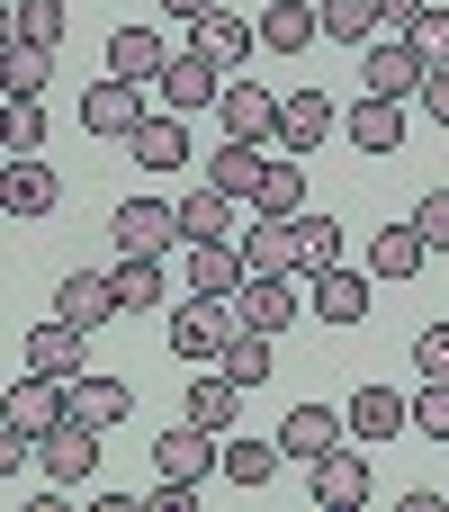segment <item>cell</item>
<instances>
[{
    "label": "cell",
    "instance_id": "cell-38",
    "mask_svg": "<svg viewBox=\"0 0 449 512\" xmlns=\"http://www.w3.org/2000/svg\"><path fill=\"white\" fill-rule=\"evenodd\" d=\"M297 252H306V279H315V270H333V261H342V225L306 207V216H297Z\"/></svg>",
    "mask_w": 449,
    "mask_h": 512
},
{
    "label": "cell",
    "instance_id": "cell-32",
    "mask_svg": "<svg viewBox=\"0 0 449 512\" xmlns=\"http://www.w3.org/2000/svg\"><path fill=\"white\" fill-rule=\"evenodd\" d=\"M252 207H261V216H306V171H297L288 153H270V171H261Z\"/></svg>",
    "mask_w": 449,
    "mask_h": 512
},
{
    "label": "cell",
    "instance_id": "cell-18",
    "mask_svg": "<svg viewBox=\"0 0 449 512\" xmlns=\"http://www.w3.org/2000/svg\"><path fill=\"white\" fill-rule=\"evenodd\" d=\"M243 270H306L297 216H261V207H252V225H243Z\"/></svg>",
    "mask_w": 449,
    "mask_h": 512
},
{
    "label": "cell",
    "instance_id": "cell-36",
    "mask_svg": "<svg viewBox=\"0 0 449 512\" xmlns=\"http://www.w3.org/2000/svg\"><path fill=\"white\" fill-rule=\"evenodd\" d=\"M324 36H342V45H378V36H387V9H378V0H324Z\"/></svg>",
    "mask_w": 449,
    "mask_h": 512
},
{
    "label": "cell",
    "instance_id": "cell-16",
    "mask_svg": "<svg viewBox=\"0 0 449 512\" xmlns=\"http://www.w3.org/2000/svg\"><path fill=\"white\" fill-rule=\"evenodd\" d=\"M405 126H414L405 99H378V90H369L360 108H342V135H351L360 153H405Z\"/></svg>",
    "mask_w": 449,
    "mask_h": 512
},
{
    "label": "cell",
    "instance_id": "cell-37",
    "mask_svg": "<svg viewBox=\"0 0 449 512\" xmlns=\"http://www.w3.org/2000/svg\"><path fill=\"white\" fill-rule=\"evenodd\" d=\"M9 36L18 45H63V0H9Z\"/></svg>",
    "mask_w": 449,
    "mask_h": 512
},
{
    "label": "cell",
    "instance_id": "cell-35",
    "mask_svg": "<svg viewBox=\"0 0 449 512\" xmlns=\"http://www.w3.org/2000/svg\"><path fill=\"white\" fill-rule=\"evenodd\" d=\"M216 369H225L234 387H261V378L279 369V360H270V333H261V324H243V333L225 342V360H216Z\"/></svg>",
    "mask_w": 449,
    "mask_h": 512
},
{
    "label": "cell",
    "instance_id": "cell-14",
    "mask_svg": "<svg viewBox=\"0 0 449 512\" xmlns=\"http://www.w3.org/2000/svg\"><path fill=\"white\" fill-rule=\"evenodd\" d=\"M63 414H72V405H63V387H54V378H36V369L0 396V423H9V432H27V441H45Z\"/></svg>",
    "mask_w": 449,
    "mask_h": 512
},
{
    "label": "cell",
    "instance_id": "cell-30",
    "mask_svg": "<svg viewBox=\"0 0 449 512\" xmlns=\"http://www.w3.org/2000/svg\"><path fill=\"white\" fill-rule=\"evenodd\" d=\"M234 405H243V387H234L225 369H198V378H189V423H207V432H234Z\"/></svg>",
    "mask_w": 449,
    "mask_h": 512
},
{
    "label": "cell",
    "instance_id": "cell-1",
    "mask_svg": "<svg viewBox=\"0 0 449 512\" xmlns=\"http://www.w3.org/2000/svg\"><path fill=\"white\" fill-rule=\"evenodd\" d=\"M162 333H171V360L216 369V360H225V342L243 333V306H234V297H198V288H189V297L171 306V324H162Z\"/></svg>",
    "mask_w": 449,
    "mask_h": 512
},
{
    "label": "cell",
    "instance_id": "cell-4",
    "mask_svg": "<svg viewBox=\"0 0 449 512\" xmlns=\"http://www.w3.org/2000/svg\"><path fill=\"white\" fill-rule=\"evenodd\" d=\"M99 441H108L99 423L63 414V423H54L45 441H36V459H45V477H54V486H90V477H99Z\"/></svg>",
    "mask_w": 449,
    "mask_h": 512
},
{
    "label": "cell",
    "instance_id": "cell-12",
    "mask_svg": "<svg viewBox=\"0 0 449 512\" xmlns=\"http://www.w3.org/2000/svg\"><path fill=\"white\" fill-rule=\"evenodd\" d=\"M216 117H225L234 144H279V90H261V81H225Z\"/></svg>",
    "mask_w": 449,
    "mask_h": 512
},
{
    "label": "cell",
    "instance_id": "cell-33",
    "mask_svg": "<svg viewBox=\"0 0 449 512\" xmlns=\"http://www.w3.org/2000/svg\"><path fill=\"white\" fill-rule=\"evenodd\" d=\"M180 234H189V243H225V234H234V198H225V189H189V198H180Z\"/></svg>",
    "mask_w": 449,
    "mask_h": 512
},
{
    "label": "cell",
    "instance_id": "cell-43",
    "mask_svg": "<svg viewBox=\"0 0 449 512\" xmlns=\"http://www.w3.org/2000/svg\"><path fill=\"white\" fill-rule=\"evenodd\" d=\"M414 369L423 378H449V324H423L414 333Z\"/></svg>",
    "mask_w": 449,
    "mask_h": 512
},
{
    "label": "cell",
    "instance_id": "cell-42",
    "mask_svg": "<svg viewBox=\"0 0 449 512\" xmlns=\"http://www.w3.org/2000/svg\"><path fill=\"white\" fill-rule=\"evenodd\" d=\"M405 36H414V54H423V63H449V9H441V0H432Z\"/></svg>",
    "mask_w": 449,
    "mask_h": 512
},
{
    "label": "cell",
    "instance_id": "cell-2",
    "mask_svg": "<svg viewBox=\"0 0 449 512\" xmlns=\"http://www.w3.org/2000/svg\"><path fill=\"white\" fill-rule=\"evenodd\" d=\"M225 468V432H207V423H171L162 441H153V477H180V486H207Z\"/></svg>",
    "mask_w": 449,
    "mask_h": 512
},
{
    "label": "cell",
    "instance_id": "cell-20",
    "mask_svg": "<svg viewBox=\"0 0 449 512\" xmlns=\"http://www.w3.org/2000/svg\"><path fill=\"white\" fill-rule=\"evenodd\" d=\"M342 432H351V414H333V405H297V414H288V423H279V450H288V459H306V468H315V459H324V450H342Z\"/></svg>",
    "mask_w": 449,
    "mask_h": 512
},
{
    "label": "cell",
    "instance_id": "cell-47",
    "mask_svg": "<svg viewBox=\"0 0 449 512\" xmlns=\"http://www.w3.org/2000/svg\"><path fill=\"white\" fill-rule=\"evenodd\" d=\"M153 9H171V18H189V27H198V18H207L216 0H153Z\"/></svg>",
    "mask_w": 449,
    "mask_h": 512
},
{
    "label": "cell",
    "instance_id": "cell-13",
    "mask_svg": "<svg viewBox=\"0 0 449 512\" xmlns=\"http://www.w3.org/2000/svg\"><path fill=\"white\" fill-rule=\"evenodd\" d=\"M54 198H63V180H54L36 153H9V171H0V207H9V225H36V216H54Z\"/></svg>",
    "mask_w": 449,
    "mask_h": 512
},
{
    "label": "cell",
    "instance_id": "cell-28",
    "mask_svg": "<svg viewBox=\"0 0 449 512\" xmlns=\"http://www.w3.org/2000/svg\"><path fill=\"white\" fill-rule=\"evenodd\" d=\"M45 81H54V45H18V36H9L0 90H9V99H45Z\"/></svg>",
    "mask_w": 449,
    "mask_h": 512
},
{
    "label": "cell",
    "instance_id": "cell-22",
    "mask_svg": "<svg viewBox=\"0 0 449 512\" xmlns=\"http://www.w3.org/2000/svg\"><path fill=\"white\" fill-rule=\"evenodd\" d=\"M351 432H360V441H396V432H414V396H396V387H360V396H351Z\"/></svg>",
    "mask_w": 449,
    "mask_h": 512
},
{
    "label": "cell",
    "instance_id": "cell-34",
    "mask_svg": "<svg viewBox=\"0 0 449 512\" xmlns=\"http://www.w3.org/2000/svg\"><path fill=\"white\" fill-rule=\"evenodd\" d=\"M423 261H432V243H423L414 225H387V234L369 243V270H378V279H414Z\"/></svg>",
    "mask_w": 449,
    "mask_h": 512
},
{
    "label": "cell",
    "instance_id": "cell-8",
    "mask_svg": "<svg viewBox=\"0 0 449 512\" xmlns=\"http://www.w3.org/2000/svg\"><path fill=\"white\" fill-rule=\"evenodd\" d=\"M81 126H90L99 144H126V135L144 126V99H135V81H117V72H99V81L81 90Z\"/></svg>",
    "mask_w": 449,
    "mask_h": 512
},
{
    "label": "cell",
    "instance_id": "cell-19",
    "mask_svg": "<svg viewBox=\"0 0 449 512\" xmlns=\"http://www.w3.org/2000/svg\"><path fill=\"white\" fill-rule=\"evenodd\" d=\"M63 405H72L81 423H99V432H108V423H126V414H135V387H126V378H108V369H81V378L63 387Z\"/></svg>",
    "mask_w": 449,
    "mask_h": 512
},
{
    "label": "cell",
    "instance_id": "cell-5",
    "mask_svg": "<svg viewBox=\"0 0 449 512\" xmlns=\"http://www.w3.org/2000/svg\"><path fill=\"white\" fill-rule=\"evenodd\" d=\"M360 81H369L378 99H423V81H432V63L414 54V36H378V45L360 54Z\"/></svg>",
    "mask_w": 449,
    "mask_h": 512
},
{
    "label": "cell",
    "instance_id": "cell-3",
    "mask_svg": "<svg viewBox=\"0 0 449 512\" xmlns=\"http://www.w3.org/2000/svg\"><path fill=\"white\" fill-rule=\"evenodd\" d=\"M108 234H117V252H144V261H162L171 243H189V234H180V207H171V198H126V207L108 216Z\"/></svg>",
    "mask_w": 449,
    "mask_h": 512
},
{
    "label": "cell",
    "instance_id": "cell-15",
    "mask_svg": "<svg viewBox=\"0 0 449 512\" xmlns=\"http://www.w3.org/2000/svg\"><path fill=\"white\" fill-rule=\"evenodd\" d=\"M324 135H342V108H333L324 90H288V99H279V144H288V153H315Z\"/></svg>",
    "mask_w": 449,
    "mask_h": 512
},
{
    "label": "cell",
    "instance_id": "cell-21",
    "mask_svg": "<svg viewBox=\"0 0 449 512\" xmlns=\"http://www.w3.org/2000/svg\"><path fill=\"white\" fill-rule=\"evenodd\" d=\"M126 153H135L144 171H180V162H189V117H171V108L144 117V126L126 135Z\"/></svg>",
    "mask_w": 449,
    "mask_h": 512
},
{
    "label": "cell",
    "instance_id": "cell-10",
    "mask_svg": "<svg viewBox=\"0 0 449 512\" xmlns=\"http://www.w3.org/2000/svg\"><path fill=\"white\" fill-rule=\"evenodd\" d=\"M234 306H243V324H261V333H288L306 297H297V270H243Z\"/></svg>",
    "mask_w": 449,
    "mask_h": 512
},
{
    "label": "cell",
    "instance_id": "cell-48",
    "mask_svg": "<svg viewBox=\"0 0 449 512\" xmlns=\"http://www.w3.org/2000/svg\"><path fill=\"white\" fill-rule=\"evenodd\" d=\"M441 495H449V486H441Z\"/></svg>",
    "mask_w": 449,
    "mask_h": 512
},
{
    "label": "cell",
    "instance_id": "cell-39",
    "mask_svg": "<svg viewBox=\"0 0 449 512\" xmlns=\"http://www.w3.org/2000/svg\"><path fill=\"white\" fill-rule=\"evenodd\" d=\"M414 432L449 441V378H423V387H414Z\"/></svg>",
    "mask_w": 449,
    "mask_h": 512
},
{
    "label": "cell",
    "instance_id": "cell-27",
    "mask_svg": "<svg viewBox=\"0 0 449 512\" xmlns=\"http://www.w3.org/2000/svg\"><path fill=\"white\" fill-rule=\"evenodd\" d=\"M189 288L198 297H234L243 288V243H189Z\"/></svg>",
    "mask_w": 449,
    "mask_h": 512
},
{
    "label": "cell",
    "instance_id": "cell-9",
    "mask_svg": "<svg viewBox=\"0 0 449 512\" xmlns=\"http://www.w3.org/2000/svg\"><path fill=\"white\" fill-rule=\"evenodd\" d=\"M54 315L81 324V333H99L108 315H126V306H117V270H63V279H54Z\"/></svg>",
    "mask_w": 449,
    "mask_h": 512
},
{
    "label": "cell",
    "instance_id": "cell-46",
    "mask_svg": "<svg viewBox=\"0 0 449 512\" xmlns=\"http://www.w3.org/2000/svg\"><path fill=\"white\" fill-rule=\"evenodd\" d=\"M378 9H387V36H405V27H414V18H423L432 0H378Z\"/></svg>",
    "mask_w": 449,
    "mask_h": 512
},
{
    "label": "cell",
    "instance_id": "cell-31",
    "mask_svg": "<svg viewBox=\"0 0 449 512\" xmlns=\"http://www.w3.org/2000/svg\"><path fill=\"white\" fill-rule=\"evenodd\" d=\"M279 468H288V450H279V432H270V441H225V477H234L243 495H261V486H270Z\"/></svg>",
    "mask_w": 449,
    "mask_h": 512
},
{
    "label": "cell",
    "instance_id": "cell-7",
    "mask_svg": "<svg viewBox=\"0 0 449 512\" xmlns=\"http://www.w3.org/2000/svg\"><path fill=\"white\" fill-rule=\"evenodd\" d=\"M153 90H162V108H171V117H198V108H216V99H225V72H216L207 54H171V63L153 72Z\"/></svg>",
    "mask_w": 449,
    "mask_h": 512
},
{
    "label": "cell",
    "instance_id": "cell-17",
    "mask_svg": "<svg viewBox=\"0 0 449 512\" xmlns=\"http://www.w3.org/2000/svg\"><path fill=\"white\" fill-rule=\"evenodd\" d=\"M252 36H261V18H243V9H207L189 54H207L216 72H234V63H252Z\"/></svg>",
    "mask_w": 449,
    "mask_h": 512
},
{
    "label": "cell",
    "instance_id": "cell-45",
    "mask_svg": "<svg viewBox=\"0 0 449 512\" xmlns=\"http://www.w3.org/2000/svg\"><path fill=\"white\" fill-rule=\"evenodd\" d=\"M18 468H27V432H9V423H0V477H18Z\"/></svg>",
    "mask_w": 449,
    "mask_h": 512
},
{
    "label": "cell",
    "instance_id": "cell-6",
    "mask_svg": "<svg viewBox=\"0 0 449 512\" xmlns=\"http://www.w3.org/2000/svg\"><path fill=\"white\" fill-rule=\"evenodd\" d=\"M369 486H378V477H369V459H360L351 441H342V450H324V459L306 468V495H315L324 512H360V504H369Z\"/></svg>",
    "mask_w": 449,
    "mask_h": 512
},
{
    "label": "cell",
    "instance_id": "cell-24",
    "mask_svg": "<svg viewBox=\"0 0 449 512\" xmlns=\"http://www.w3.org/2000/svg\"><path fill=\"white\" fill-rule=\"evenodd\" d=\"M162 63H171L162 27H117V36H108V72H117V81H153Z\"/></svg>",
    "mask_w": 449,
    "mask_h": 512
},
{
    "label": "cell",
    "instance_id": "cell-29",
    "mask_svg": "<svg viewBox=\"0 0 449 512\" xmlns=\"http://www.w3.org/2000/svg\"><path fill=\"white\" fill-rule=\"evenodd\" d=\"M117 306H126V315H153V306H171V279H162V261L126 252V261H117Z\"/></svg>",
    "mask_w": 449,
    "mask_h": 512
},
{
    "label": "cell",
    "instance_id": "cell-44",
    "mask_svg": "<svg viewBox=\"0 0 449 512\" xmlns=\"http://www.w3.org/2000/svg\"><path fill=\"white\" fill-rule=\"evenodd\" d=\"M423 117H441V126H449V63H432V81H423Z\"/></svg>",
    "mask_w": 449,
    "mask_h": 512
},
{
    "label": "cell",
    "instance_id": "cell-23",
    "mask_svg": "<svg viewBox=\"0 0 449 512\" xmlns=\"http://www.w3.org/2000/svg\"><path fill=\"white\" fill-rule=\"evenodd\" d=\"M315 27H324L315 0H261V45H270V54H306Z\"/></svg>",
    "mask_w": 449,
    "mask_h": 512
},
{
    "label": "cell",
    "instance_id": "cell-25",
    "mask_svg": "<svg viewBox=\"0 0 449 512\" xmlns=\"http://www.w3.org/2000/svg\"><path fill=\"white\" fill-rule=\"evenodd\" d=\"M261 171H270V153H261V144H234V135H225V144L207 153V189H225V198H252V189H261Z\"/></svg>",
    "mask_w": 449,
    "mask_h": 512
},
{
    "label": "cell",
    "instance_id": "cell-11",
    "mask_svg": "<svg viewBox=\"0 0 449 512\" xmlns=\"http://www.w3.org/2000/svg\"><path fill=\"white\" fill-rule=\"evenodd\" d=\"M27 369H36V378H54V387H72V378L90 369V333H81V324H63V315H45V324L27 333Z\"/></svg>",
    "mask_w": 449,
    "mask_h": 512
},
{
    "label": "cell",
    "instance_id": "cell-26",
    "mask_svg": "<svg viewBox=\"0 0 449 512\" xmlns=\"http://www.w3.org/2000/svg\"><path fill=\"white\" fill-rule=\"evenodd\" d=\"M306 306H315L324 324H360V315H369V279L333 261V270H315V297H306Z\"/></svg>",
    "mask_w": 449,
    "mask_h": 512
},
{
    "label": "cell",
    "instance_id": "cell-41",
    "mask_svg": "<svg viewBox=\"0 0 449 512\" xmlns=\"http://www.w3.org/2000/svg\"><path fill=\"white\" fill-rule=\"evenodd\" d=\"M9 153H45V99H9Z\"/></svg>",
    "mask_w": 449,
    "mask_h": 512
},
{
    "label": "cell",
    "instance_id": "cell-40",
    "mask_svg": "<svg viewBox=\"0 0 449 512\" xmlns=\"http://www.w3.org/2000/svg\"><path fill=\"white\" fill-rule=\"evenodd\" d=\"M405 225H414V234H423V243H432V252H449V189H423V198H414V216H405Z\"/></svg>",
    "mask_w": 449,
    "mask_h": 512
}]
</instances>
